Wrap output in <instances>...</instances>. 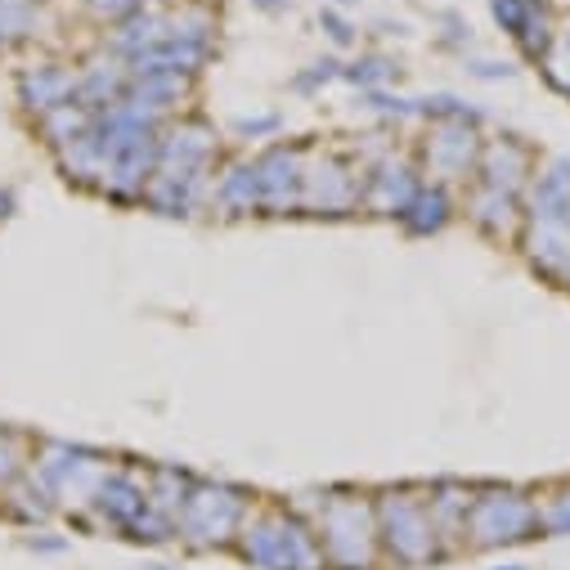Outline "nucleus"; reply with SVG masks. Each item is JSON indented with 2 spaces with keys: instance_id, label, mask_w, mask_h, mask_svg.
Returning <instances> with one entry per match:
<instances>
[{
  "instance_id": "obj_1",
  "label": "nucleus",
  "mask_w": 570,
  "mask_h": 570,
  "mask_svg": "<svg viewBox=\"0 0 570 570\" xmlns=\"http://www.w3.org/2000/svg\"><path fill=\"white\" fill-rule=\"evenodd\" d=\"M220 140L203 117L172 122L157 140V172L140 203L157 216L189 220L203 207H212V172H216Z\"/></svg>"
},
{
  "instance_id": "obj_2",
  "label": "nucleus",
  "mask_w": 570,
  "mask_h": 570,
  "mask_svg": "<svg viewBox=\"0 0 570 570\" xmlns=\"http://www.w3.org/2000/svg\"><path fill=\"white\" fill-rule=\"evenodd\" d=\"M233 548L256 570H328L315 525L288 508H252Z\"/></svg>"
},
{
  "instance_id": "obj_3",
  "label": "nucleus",
  "mask_w": 570,
  "mask_h": 570,
  "mask_svg": "<svg viewBox=\"0 0 570 570\" xmlns=\"http://www.w3.org/2000/svg\"><path fill=\"white\" fill-rule=\"evenodd\" d=\"M324 561L332 570H373L382 561V544H378V512L373 498L364 494H324L319 508L311 517Z\"/></svg>"
},
{
  "instance_id": "obj_4",
  "label": "nucleus",
  "mask_w": 570,
  "mask_h": 570,
  "mask_svg": "<svg viewBox=\"0 0 570 570\" xmlns=\"http://www.w3.org/2000/svg\"><path fill=\"white\" fill-rule=\"evenodd\" d=\"M373 512H378V544L387 561L414 570L445 557V544L435 534L422 490H382L373 494Z\"/></svg>"
},
{
  "instance_id": "obj_5",
  "label": "nucleus",
  "mask_w": 570,
  "mask_h": 570,
  "mask_svg": "<svg viewBox=\"0 0 570 570\" xmlns=\"http://www.w3.org/2000/svg\"><path fill=\"white\" fill-rule=\"evenodd\" d=\"M252 512V494L229 485V481H193L189 498L176 512V534L193 553H216L239 540V530Z\"/></svg>"
},
{
  "instance_id": "obj_6",
  "label": "nucleus",
  "mask_w": 570,
  "mask_h": 570,
  "mask_svg": "<svg viewBox=\"0 0 570 570\" xmlns=\"http://www.w3.org/2000/svg\"><path fill=\"white\" fill-rule=\"evenodd\" d=\"M540 534V498H530L525 490L512 485H490L472 494V508H467V530L463 540L477 553L494 548H512Z\"/></svg>"
},
{
  "instance_id": "obj_7",
  "label": "nucleus",
  "mask_w": 570,
  "mask_h": 570,
  "mask_svg": "<svg viewBox=\"0 0 570 570\" xmlns=\"http://www.w3.org/2000/svg\"><path fill=\"white\" fill-rule=\"evenodd\" d=\"M90 508L104 517L117 534H126V540H136V544L176 540V525L149 503V481H140L130 467H109V477L99 481Z\"/></svg>"
},
{
  "instance_id": "obj_8",
  "label": "nucleus",
  "mask_w": 570,
  "mask_h": 570,
  "mask_svg": "<svg viewBox=\"0 0 570 570\" xmlns=\"http://www.w3.org/2000/svg\"><path fill=\"white\" fill-rule=\"evenodd\" d=\"M37 477L54 503H68V508H90L99 481L109 477V458L94 454L86 445H68V441H41L37 458L27 467Z\"/></svg>"
},
{
  "instance_id": "obj_9",
  "label": "nucleus",
  "mask_w": 570,
  "mask_h": 570,
  "mask_svg": "<svg viewBox=\"0 0 570 570\" xmlns=\"http://www.w3.org/2000/svg\"><path fill=\"white\" fill-rule=\"evenodd\" d=\"M364 203V172L342 153H311L306 185H301V212L311 216H351Z\"/></svg>"
},
{
  "instance_id": "obj_10",
  "label": "nucleus",
  "mask_w": 570,
  "mask_h": 570,
  "mask_svg": "<svg viewBox=\"0 0 570 570\" xmlns=\"http://www.w3.org/2000/svg\"><path fill=\"white\" fill-rule=\"evenodd\" d=\"M306 144H270L256 157L261 176V212L265 216H296L301 212V185H306Z\"/></svg>"
},
{
  "instance_id": "obj_11",
  "label": "nucleus",
  "mask_w": 570,
  "mask_h": 570,
  "mask_svg": "<svg viewBox=\"0 0 570 570\" xmlns=\"http://www.w3.org/2000/svg\"><path fill=\"white\" fill-rule=\"evenodd\" d=\"M481 157V136L467 122H431L427 140H422V166L431 185H458L477 172Z\"/></svg>"
},
{
  "instance_id": "obj_12",
  "label": "nucleus",
  "mask_w": 570,
  "mask_h": 570,
  "mask_svg": "<svg viewBox=\"0 0 570 570\" xmlns=\"http://www.w3.org/2000/svg\"><path fill=\"white\" fill-rule=\"evenodd\" d=\"M14 94H18L23 113L37 122L63 104H77V68L63 59H37L14 73Z\"/></svg>"
},
{
  "instance_id": "obj_13",
  "label": "nucleus",
  "mask_w": 570,
  "mask_h": 570,
  "mask_svg": "<svg viewBox=\"0 0 570 570\" xmlns=\"http://www.w3.org/2000/svg\"><path fill=\"white\" fill-rule=\"evenodd\" d=\"M418 193V172H414V162L405 157H395L391 149L378 157V162H368L364 166V203L373 216H395L409 207V198Z\"/></svg>"
},
{
  "instance_id": "obj_14",
  "label": "nucleus",
  "mask_w": 570,
  "mask_h": 570,
  "mask_svg": "<svg viewBox=\"0 0 570 570\" xmlns=\"http://www.w3.org/2000/svg\"><path fill=\"white\" fill-rule=\"evenodd\" d=\"M530 172H534V157L521 140L512 136H503V140H490L481 144V157H477V172L472 180L485 185V189H498V193H525L530 185Z\"/></svg>"
},
{
  "instance_id": "obj_15",
  "label": "nucleus",
  "mask_w": 570,
  "mask_h": 570,
  "mask_svg": "<svg viewBox=\"0 0 570 570\" xmlns=\"http://www.w3.org/2000/svg\"><path fill=\"white\" fill-rule=\"evenodd\" d=\"M126 90H130V68H126V59H117L113 50L90 54L77 68V104L90 109V113L113 109Z\"/></svg>"
},
{
  "instance_id": "obj_16",
  "label": "nucleus",
  "mask_w": 570,
  "mask_h": 570,
  "mask_svg": "<svg viewBox=\"0 0 570 570\" xmlns=\"http://www.w3.org/2000/svg\"><path fill=\"white\" fill-rule=\"evenodd\" d=\"M467 220L494 243H517L521 239V198L485 189L472 180V193H467Z\"/></svg>"
},
{
  "instance_id": "obj_17",
  "label": "nucleus",
  "mask_w": 570,
  "mask_h": 570,
  "mask_svg": "<svg viewBox=\"0 0 570 570\" xmlns=\"http://www.w3.org/2000/svg\"><path fill=\"white\" fill-rule=\"evenodd\" d=\"M212 207L229 220H248L261 212V176H256V157L225 162V172L212 176Z\"/></svg>"
},
{
  "instance_id": "obj_18",
  "label": "nucleus",
  "mask_w": 570,
  "mask_h": 570,
  "mask_svg": "<svg viewBox=\"0 0 570 570\" xmlns=\"http://www.w3.org/2000/svg\"><path fill=\"white\" fill-rule=\"evenodd\" d=\"M427 508H431V521H435V534L445 544V557L467 548L463 530H467V508H472V490L458 485V481H441L427 490Z\"/></svg>"
},
{
  "instance_id": "obj_19",
  "label": "nucleus",
  "mask_w": 570,
  "mask_h": 570,
  "mask_svg": "<svg viewBox=\"0 0 570 570\" xmlns=\"http://www.w3.org/2000/svg\"><path fill=\"white\" fill-rule=\"evenodd\" d=\"M454 216V198L445 185H418V193L409 198V207L400 212V225L418 239H431V233H441Z\"/></svg>"
},
{
  "instance_id": "obj_20",
  "label": "nucleus",
  "mask_w": 570,
  "mask_h": 570,
  "mask_svg": "<svg viewBox=\"0 0 570 570\" xmlns=\"http://www.w3.org/2000/svg\"><path fill=\"white\" fill-rule=\"evenodd\" d=\"M41 37V0H0V54Z\"/></svg>"
},
{
  "instance_id": "obj_21",
  "label": "nucleus",
  "mask_w": 570,
  "mask_h": 570,
  "mask_svg": "<svg viewBox=\"0 0 570 570\" xmlns=\"http://www.w3.org/2000/svg\"><path fill=\"white\" fill-rule=\"evenodd\" d=\"M90 122H94L90 109H81V104H63V109L37 117L31 126H37V136L50 144V153H59V149H68L73 140H81L86 130H90Z\"/></svg>"
},
{
  "instance_id": "obj_22",
  "label": "nucleus",
  "mask_w": 570,
  "mask_h": 570,
  "mask_svg": "<svg viewBox=\"0 0 570 570\" xmlns=\"http://www.w3.org/2000/svg\"><path fill=\"white\" fill-rule=\"evenodd\" d=\"M189 490H193V477L180 472V467H153V472H149V503L166 521H176V512H180V503L189 498Z\"/></svg>"
},
{
  "instance_id": "obj_23",
  "label": "nucleus",
  "mask_w": 570,
  "mask_h": 570,
  "mask_svg": "<svg viewBox=\"0 0 570 570\" xmlns=\"http://www.w3.org/2000/svg\"><path fill=\"white\" fill-rule=\"evenodd\" d=\"M517 37V46H521V54L525 59H534L540 63L544 54H548V46H553V37H557V27H553V14L544 10V5H534L530 14H525V23L512 31Z\"/></svg>"
},
{
  "instance_id": "obj_24",
  "label": "nucleus",
  "mask_w": 570,
  "mask_h": 570,
  "mask_svg": "<svg viewBox=\"0 0 570 570\" xmlns=\"http://www.w3.org/2000/svg\"><path fill=\"white\" fill-rule=\"evenodd\" d=\"M400 77V63H391V59H382V54H364V59H355L351 68H342V81H351V86H359V90H382L387 81H395Z\"/></svg>"
},
{
  "instance_id": "obj_25",
  "label": "nucleus",
  "mask_w": 570,
  "mask_h": 570,
  "mask_svg": "<svg viewBox=\"0 0 570 570\" xmlns=\"http://www.w3.org/2000/svg\"><path fill=\"white\" fill-rule=\"evenodd\" d=\"M27 441L18 431H10V427H0V490H10L14 481H23L27 477Z\"/></svg>"
},
{
  "instance_id": "obj_26",
  "label": "nucleus",
  "mask_w": 570,
  "mask_h": 570,
  "mask_svg": "<svg viewBox=\"0 0 570 570\" xmlns=\"http://www.w3.org/2000/svg\"><path fill=\"white\" fill-rule=\"evenodd\" d=\"M540 534H548V540H566L570 534V485H557L540 503Z\"/></svg>"
},
{
  "instance_id": "obj_27",
  "label": "nucleus",
  "mask_w": 570,
  "mask_h": 570,
  "mask_svg": "<svg viewBox=\"0 0 570 570\" xmlns=\"http://www.w3.org/2000/svg\"><path fill=\"white\" fill-rule=\"evenodd\" d=\"M540 68H544V77L553 81V90H561V94H570V23L553 37V46H548V54L540 59Z\"/></svg>"
},
{
  "instance_id": "obj_28",
  "label": "nucleus",
  "mask_w": 570,
  "mask_h": 570,
  "mask_svg": "<svg viewBox=\"0 0 570 570\" xmlns=\"http://www.w3.org/2000/svg\"><path fill=\"white\" fill-rule=\"evenodd\" d=\"M328 81H342V63H338V59H319V63H311V73H301V77L292 81V90L315 94V90L328 86Z\"/></svg>"
},
{
  "instance_id": "obj_29",
  "label": "nucleus",
  "mask_w": 570,
  "mask_h": 570,
  "mask_svg": "<svg viewBox=\"0 0 570 570\" xmlns=\"http://www.w3.org/2000/svg\"><path fill=\"white\" fill-rule=\"evenodd\" d=\"M279 130H283L279 113H256V117L233 122V136H239V140H265V136H279Z\"/></svg>"
},
{
  "instance_id": "obj_30",
  "label": "nucleus",
  "mask_w": 570,
  "mask_h": 570,
  "mask_svg": "<svg viewBox=\"0 0 570 570\" xmlns=\"http://www.w3.org/2000/svg\"><path fill=\"white\" fill-rule=\"evenodd\" d=\"M149 5V0H86V10L99 18V23H122V18H130V14H136V10H144Z\"/></svg>"
},
{
  "instance_id": "obj_31",
  "label": "nucleus",
  "mask_w": 570,
  "mask_h": 570,
  "mask_svg": "<svg viewBox=\"0 0 570 570\" xmlns=\"http://www.w3.org/2000/svg\"><path fill=\"white\" fill-rule=\"evenodd\" d=\"M490 10H494V23L503 31H517L534 5H530V0H490Z\"/></svg>"
},
{
  "instance_id": "obj_32",
  "label": "nucleus",
  "mask_w": 570,
  "mask_h": 570,
  "mask_svg": "<svg viewBox=\"0 0 570 570\" xmlns=\"http://www.w3.org/2000/svg\"><path fill=\"white\" fill-rule=\"evenodd\" d=\"M319 23H324V31H328V41H332V46H342V50H346V46H355V27H351L338 10H324V14H319Z\"/></svg>"
},
{
  "instance_id": "obj_33",
  "label": "nucleus",
  "mask_w": 570,
  "mask_h": 570,
  "mask_svg": "<svg viewBox=\"0 0 570 570\" xmlns=\"http://www.w3.org/2000/svg\"><path fill=\"white\" fill-rule=\"evenodd\" d=\"M467 73L481 77V81H508L517 68L512 63H494V59H477V63H467Z\"/></svg>"
},
{
  "instance_id": "obj_34",
  "label": "nucleus",
  "mask_w": 570,
  "mask_h": 570,
  "mask_svg": "<svg viewBox=\"0 0 570 570\" xmlns=\"http://www.w3.org/2000/svg\"><path fill=\"white\" fill-rule=\"evenodd\" d=\"M441 23L449 27V31H445V46H454V50H458V46H472V27H467L458 14H445Z\"/></svg>"
},
{
  "instance_id": "obj_35",
  "label": "nucleus",
  "mask_w": 570,
  "mask_h": 570,
  "mask_svg": "<svg viewBox=\"0 0 570 570\" xmlns=\"http://www.w3.org/2000/svg\"><path fill=\"white\" fill-rule=\"evenodd\" d=\"M14 212H18V198H14V189L5 185V189H0V225L14 220Z\"/></svg>"
},
{
  "instance_id": "obj_36",
  "label": "nucleus",
  "mask_w": 570,
  "mask_h": 570,
  "mask_svg": "<svg viewBox=\"0 0 570 570\" xmlns=\"http://www.w3.org/2000/svg\"><path fill=\"white\" fill-rule=\"evenodd\" d=\"M27 548L31 553H63V548H68V540H41V534H37V540H27Z\"/></svg>"
},
{
  "instance_id": "obj_37",
  "label": "nucleus",
  "mask_w": 570,
  "mask_h": 570,
  "mask_svg": "<svg viewBox=\"0 0 570 570\" xmlns=\"http://www.w3.org/2000/svg\"><path fill=\"white\" fill-rule=\"evenodd\" d=\"M252 5H256V10H265V14H288V10H292L288 0H252Z\"/></svg>"
},
{
  "instance_id": "obj_38",
  "label": "nucleus",
  "mask_w": 570,
  "mask_h": 570,
  "mask_svg": "<svg viewBox=\"0 0 570 570\" xmlns=\"http://www.w3.org/2000/svg\"><path fill=\"white\" fill-rule=\"evenodd\" d=\"M328 5H332V10H351V5H355V0H328Z\"/></svg>"
},
{
  "instance_id": "obj_39",
  "label": "nucleus",
  "mask_w": 570,
  "mask_h": 570,
  "mask_svg": "<svg viewBox=\"0 0 570 570\" xmlns=\"http://www.w3.org/2000/svg\"><path fill=\"white\" fill-rule=\"evenodd\" d=\"M561 283H566V288H570V261H566V275H561Z\"/></svg>"
},
{
  "instance_id": "obj_40",
  "label": "nucleus",
  "mask_w": 570,
  "mask_h": 570,
  "mask_svg": "<svg viewBox=\"0 0 570 570\" xmlns=\"http://www.w3.org/2000/svg\"><path fill=\"white\" fill-rule=\"evenodd\" d=\"M494 570H525V566H494Z\"/></svg>"
},
{
  "instance_id": "obj_41",
  "label": "nucleus",
  "mask_w": 570,
  "mask_h": 570,
  "mask_svg": "<svg viewBox=\"0 0 570 570\" xmlns=\"http://www.w3.org/2000/svg\"><path fill=\"white\" fill-rule=\"evenodd\" d=\"M149 570H172V566H149Z\"/></svg>"
},
{
  "instance_id": "obj_42",
  "label": "nucleus",
  "mask_w": 570,
  "mask_h": 570,
  "mask_svg": "<svg viewBox=\"0 0 570 570\" xmlns=\"http://www.w3.org/2000/svg\"><path fill=\"white\" fill-rule=\"evenodd\" d=\"M530 5H544V0H530Z\"/></svg>"
}]
</instances>
